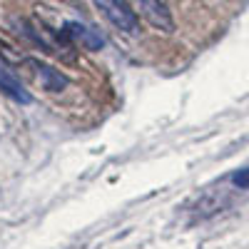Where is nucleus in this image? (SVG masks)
Masks as SVG:
<instances>
[{
  "label": "nucleus",
  "instance_id": "obj_6",
  "mask_svg": "<svg viewBox=\"0 0 249 249\" xmlns=\"http://www.w3.org/2000/svg\"><path fill=\"white\" fill-rule=\"evenodd\" d=\"M230 182L237 187V190H249V167L247 170H239L230 177Z\"/></svg>",
  "mask_w": 249,
  "mask_h": 249
},
{
  "label": "nucleus",
  "instance_id": "obj_2",
  "mask_svg": "<svg viewBox=\"0 0 249 249\" xmlns=\"http://www.w3.org/2000/svg\"><path fill=\"white\" fill-rule=\"evenodd\" d=\"M132 10L137 13V18H144L152 28L162 30V33H172L175 30V20L170 8L162 0H130Z\"/></svg>",
  "mask_w": 249,
  "mask_h": 249
},
{
  "label": "nucleus",
  "instance_id": "obj_1",
  "mask_svg": "<svg viewBox=\"0 0 249 249\" xmlns=\"http://www.w3.org/2000/svg\"><path fill=\"white\" fill-rule=\"evenodd\" d=\"M92 3L100 8V13L105 15L115 28H120L122 33H130L135 35L140 30V18L137 13L127 5L122 3V0H92Z\"/></svg>",
  "mask_w": 249,
  "mask_h": 249
},
{
  "label": "nucleus",
  "instance_id": "obj_3",
  "mask_svg": "<svg viewBox=\"0 0 249 249\" xmlns=\"http://www.w3.org/2000/svg\"><path fill=\"white\" fill-rule=\"evenodd\" d=\"M0 90H3L10 100L20 102V105H28V102L33 100V97H30V92L23 88V82H20V80L15 77V72L5 65L3 60H0Z\"/></svg>",
  "mask_w": 249,
  "mask_h": 249
},
{
  "label": "nucleus",
  "instance_id": "obj_4",
  "mask_svg": "<svg viewBox=\"0 0 249 249\" xmlns=\"http://www.w3.org/2000/svg\"><path fill=\"white\" fill-rule=\"evenodd\" d=\"M65 35L80 40V43L85 45L88 50H100L102 45H105V37H102L97 30H92L88 25H80V23H68L65 25Z\"/></svg>",
  "mask_w": 249,
  "mask_h": 249
},
{
  "label": "nucleus",
  "instance_id": "obj_5",
  "mask_svg": "<svg viewBox=\"0 0 249 249\" xmlns=\"http://www.w3.org/2000/svg\"><path fill=\"white\" fill-rule=\"evenodd\" d=\"M33 65L37 68V75H40V82H43V88L48 92H60L68 88V77L62 75L60 70L50 68V65H43V62H33Z\"/></svg>",
  "mask_w": 249,
  "mask_h": 249
}]
</instances>
